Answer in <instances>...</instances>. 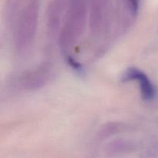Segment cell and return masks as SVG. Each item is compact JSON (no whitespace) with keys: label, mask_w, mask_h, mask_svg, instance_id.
<instances>
[{"label":"cell","mask_w":158,"mask_h":158,"mask_svg":"<svg viewBox=\"0 0 158 158\" xmlns=\"http://www.w3.org/2000/svg\"><path fill=\"white\" fill-rule=\"evenodd\" d=\"M89 0H69L65 20L59 32V45L66 52L77 43L84 32Z\"/></svg>","instance_id":"6da1fadb"},{"label":"cell","mask_w":158,"mask_h":158,"mask_svg":"<svg viewBox=\"0 0 158 158\" xmlns=\"http://www.w3.org/2000/svg\"><path fill=\"white\" fill-rule=\"evenodd\" d=\"M40 0H28L20 9L15 19L14 43L19 54L29 50L36 34Z\"/></svg>","instance_id":"7a4b0ae2"},{"label":"cell","mask_w":158,"mask_h":158,"mask_svg":"<svg viewBox=\"0 0 158 158\" xmlns=\"http://www.w3.org/2000/svg\"><path fill=\"white\" fill-rule=\"evenodd\" d=\"M53 76L51 63H44L29 71L24 72L15 80V86L21 90L35 91L44 87Z\"/></svg>","instance_id":"3957f363"},{"label":"cell","mask_w":158,"mask_h":158,"mask_svg":"<svg viewBox=\"0 0 158 158\" xmlns=\"http://www.w3.org/2000/svg\"><path fill=\"white\" fill-rule=\"evenodd\" d=\"M110 0H89V26L92 35L99 37L106 33L110 24Z\"/></svg>","instance_id":"277c9868"},{"label":"cell","mask_w":158,"mask_h":158,"mask_svg":"<svg viewBox=\"0 0 158 158\" xmlns=\"http://www.w3.org/2000/svg\"><path fill=\"white\" fill-rule=\"evenodd\" d=\"M123 83L136 81L138 83L140 95L144 101H151L156 97V89L151 80L144 72L135 67H130L127 69L121 77Z\"/></svg>","instance_id":"5b68a950"},{"label":"cell","mask_w":158,"mask_h":158,"mask_svg":"<svg viewBox=\"0 0 158 158\" xmlns=\"http://www.w3.org/2000/svg\"><path fill=\"white\" fill-rule=\"evenodd\" d=\"M69 0H51L46 10V26L48 32L53 36L60 32L62 19L66 13Z\"/></svg>","instance_id":"8992f818"},{"label":"cell","mask_w":158,"mask_h":158,"mask_svg":"<svg viewBox=\"0 0 158 158\" xmlns=\"http://www.w3.org/2000/svg\"><path fill=\"white\" fill-rule=\"evenodd\" d=\"M136 143L130 140H117L110 142L106 145V150L109 154H124L130 153L136 149Z\"/></svg>","instance_id":"52a82bcc"},{"label":"cell","mask_w":158,"mask_h":158,"mask_svg":"<svg viewBox=\"0 0 158 158\" xmlns=\"http://www.w3.org/2000/svg\"><path fill=\"white\" fill-rule=\"evenodd\" d=\"M123 128V125L119 123H110L105 125L99 133V137L101 139L106 138L110 136L113 135L115 133L119 132Z\"/></svg>","instance_id":"ba28073f"},{"label":"cell","mask_w":158,"mask_h":158,"mask_svg":"<svg viewBox=\"0 0 158 158\" xmlns=\"http://www.w3.org/2000/svg\"><path fill=\"white\" fill-rule=\"evenodd\" d=\"M66 62L67 65H69V67L72 68L73 70H75L77 73H83L84 72V69L83 66L79 63L77 60H76L73 57L70 56H66Z\"/></svg>","instance_id":"9c48e42d"}]
</instances>
